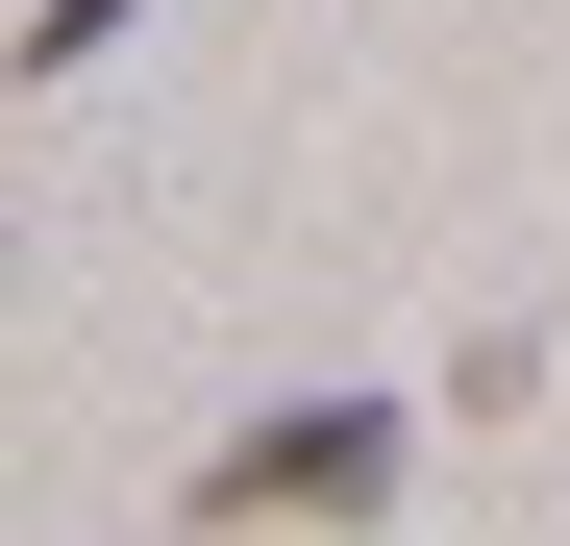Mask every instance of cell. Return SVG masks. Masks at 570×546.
Listing matches in <instances>:
<instances>
[{"label": "cell", "instance_id": "6da1fadb", "mask_svg": "<svg viewBox=\"0 0 570 546\" xmlns=\"http://www.w3.org/2000/svg\"><path fill=\"white\" fill-rule=\"evenodd\" d=\"M199 521H397V398H273L248 447H199Z\"/></svg>", "mask_w": 570, "mask_h": 546}, {"label": "cell", "instance_id": "7a4b0ae2", "mask_svg": "<svg viewBox=\"0 0 570 546\" xmlns=\"http://www.w3.org/2000/svg\"><path fill=\"white\" fill-rule=\"evenodd\" d=\"M125 26H149V0H26V75H100Z\"/></svg>", "mask_w": 570, "mask_h": 546}]
</instances>
